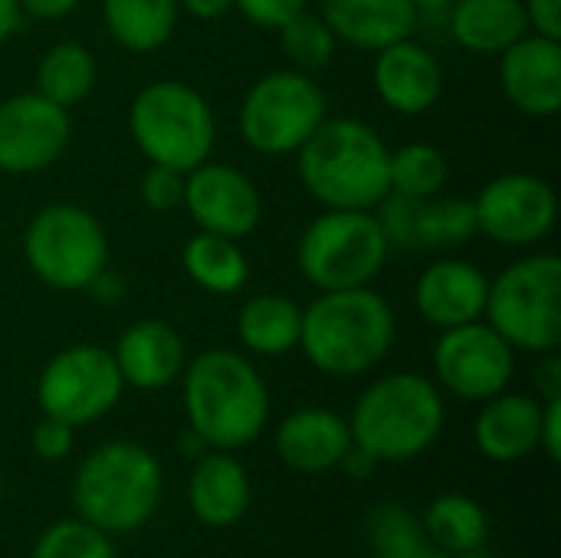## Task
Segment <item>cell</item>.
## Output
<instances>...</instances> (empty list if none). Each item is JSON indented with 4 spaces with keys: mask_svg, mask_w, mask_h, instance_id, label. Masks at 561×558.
<instances>
[{
    "mask_svg": "<svg viewBox=\"0 0 561 558\" xmlns=\"http://www.w3.org/2000/svg\"><path fill=\"white\" fill-rule=\"evenodd\" d=\"M184 414L207 451H240L263 434L270 391L240 352L210 349L184 368Z\"/></svg>",
    "mask_w": 561,
    "mask_h": 558,
    "instance_id": "6da1fadb",
    "label": "cell"
},
{
    "mask_svg": "<svg viewBox=\"0 0 561 558\" xmlns=\"http://www.w3.org/2000/svg\"><path fill=\"white\" fill-rule=\"evenodd\" d=\"M388 155L371 125L358 118H322L299 145V178L332 210H371L391 194Z\"/></svg>",
    "mask_w": 561,
    "mask_h": 558,
    "instance_id": "7a4b0ae2",
    "label": "cell"
},
{
    "mask_svg": "<svg viewBox=\"0 0 561 558\" xmlns=\"http://www.w3.org/2000/svg\"><path fill=\"white\" fill-rule=\"evenodd\" d=\"M394 342V312L385 296L368 286L322 293L302 309L299 345L306 358L332 375L355 378L371 372Z\"/></svg>",
    "mask_w": 561,
    "mask_h": 558,
    "instance_id": "3957f363",
    "label": "cell"
},
{
    "mask_svg": "<svg viewBox=\"0 0 561 558\" xmlns=\"http://www.w3.org/2000/svg\"><path fill=\"white\" fill-rule=\"evenodd\" d=\"M444 398L417 372H391L365 388L348 431L352 444L378 464H404L431 451L444 431Z\"/></svg>",
    "mask_w": 561,
    "mask_h": 558,
    "instance_id": "277c9868",
    "label": "cell"
},
{
    "mask_svg": "<svg viewBox=\"0 0 561 558\" xmlns=\"http://www.w3.org/2000/svg\"><path fill=\"white\" fill-rule=\"evenodd\" d=\"M164 490V470L151 451L131 441H112L95 447L72 477L76 516L89 526L125 536L141 529Z\"/></svg>",
    "mask_w": 561,
    "mask_h": 558,
    "instance_id": "5b68a950",
    "label": "cell"
},
{
    "mask_svg": "<svg viewBox=\"0 0 561 558\" xmlns=\"http://www.w3.org/2000/svg\"><path fill=\"white\" fill-rule=\"evenodd\" d=\"M128 132L151 164L187 174L210 158L217 125L201 92L184 82L161 79L131 99Z\"/></svg>",
    "mask_w": 561,
    "mask_h": 558,
    "instance_id": "8992f818",
    "label": "cell"
},
{
    "mask_svg": "<svg viewBox=\"0 0 561 558\" xmlns=\"http://www.w3.org/2000/svg\"><path fill=\"white\" fill-rule=\"evenodd\" d=\"M490 326L519 352H556L561 345V260L536 253L490 283Z\"/></svg>",
    "mask_w": 561,
    "mask_h": 558,
    "instance_id": "52a82bcc",
    "label": "cell"
},
{
    "mask_svg": "<svg viewBox=\"0 0 561 558\" xmlns=\"http://www.w3.org/2000/svg\"><path fill=\"white\" fill-rule=\"evenodd\" d=\"M388 237L371 210H332L319 214L296 250L302 276L322 289H355L368 286L388 260Z\"/></svg>",
    "mask_w": 561,
    "mask_h": 558,
    "instance_id": "ba28073f",
    "label": "cell"
},
{
    "mask_svg": "<svg viewBox=\"0 0 561 558\" xmlns=\"http://www.w3.org/2000/svg\"><path fill=\"white\" fill-rule=\"evenodd\" d=\"M26 266L53 289L79 293L105 273L108 240L102 224L79 204L43 207L23 237Z\"/></svg>",
    "mask_w": 561,
    "mask_h": 558,
    "instance_id": "9c48e42d",
    "label": "cell"
},
{
    "mask_svg": "<svg viewBox=\"0 0 561 558\" xmlns=\"http://www.w3.org/2000/svg\"><path fill=\"white\" fill-rule=\"evenodd\" d=\"M325 118V92L299 69L266 72L240 105V135L253 151L289 155Z\"/></svg>",
    "mask_w": 561,
    "mask_h": 558,
    "instance_id": "30bf717a",
    "label": "cell"
},
{
    "mask_svg": "<svg viewBox=\"0 0 561 558\" xmlns=\"http://www.w3.org/2000/svg\"><path fill=\"white\" fill-rule=\"evenodd\" d=\"M125 391L115 355L102 345H69L56 352L36 382V405L46 418L82 428L105 418Z\"/></svg>",
    "mask_w": 561,
    "mask_h": 558,
    "instance_id": "8fae6325",
    "label": "cell"
},
{
    "mask_svg": "<svg viewBox=\"0 0 561 558\" xmlns=\"http://www.w3.org/2000/svg\"><path fill=\"white\" fill-rule=\"evenodd\" d=\"M434 372L437 382L463 398V401H486L510 388L516 375V349L493 329L477 322H463L444 329L434 345Z\"/></svg>",
    "mask_w": 561,
    "mask_h": 558,
    "instance_id": "7c38bea8",
    "label": "cell"
},
{
    "mask_svg": "<svg viewBox=\"0 0 561 558\" xmlns=\"http://www.w3.org/2000/svg\"><path fill=\"white\" fill-rule=\"evenodd\" d=\"M477 227L503 247H529L552 234L559 197L536 174H500L473 201Z\"/></svg>",
    "mask_w": 561,
    "mask_h": 558,
    "instance_id": "4fadbf2b",
    "label": "cell"
},
{
    "mask_svg": "<svg viewBox=\"0 0 561 558\" xmlns=\"http://www.w3.org/2000/svg\"><path fill=\"white\" fill-rule=\"evenodd\" d=\"M69 112L39 92L0 102V171L33 174L49 168L69 145Z\"/></svg>",
    "mask_w": 561,
    "mask_h": 558,
    "instance_id": "5bb4252c",
    "label": "cell"
},
{
    "mask_svg": "<svg viewBox=\"0 0 561 558\" xmlns=\"http://www.w3.org/2000/svg\"><path fill=\"white\" fill-rule=\"evenodd\" d=\"M184 207L201 230L240 240L260 224L256 184L230 164H197L184 178Z\"/></svg>",
    "mask_w": 561,
    "mask_h": 558,
    "instance_id": "9a60e30c",
    "label": "cell"
},
{
    "mask_svg": "<svg viewBox=\"0 0 561 558\" xmlns=\"http://www.w3.org/2000/svg\"><path fill=\"white\" fill-rule=\"evenodd\" d=\"M500 82L506 99L533 118H552L561 109V39L523 36L500 53Z\"/></svg>",
    "mask_w": 561,
    "mask_h": 558,
    "instance_id": "2e32d148",
    "label": "cell"
},
{
    "mask_svg": "<svg viewBox=\"0 0 561 558\" xmlns=\"http://www.w3.org/2000/svg\"><path fill=\"white\" fill-rule=\"evenodd\" d=\"M375 53V89L388 109L401 115H421L440 99L444 72L427 46L404 36Z\"/></svg>",
    "mask_w": 561,
    "mask_h": 558,
    "instance_id": "e0dca14e",
    "label": "cell"
},
{
    "mask_svg": "<svg viewBox=\"0 0 561 558\" xmlns=\"http://www.w3.org/2000/svg\"><path fill=\"white\" fill-rule=\"evenodd\" d=\"M486 296H490V280L483 276V270H477L467 260L431 263L414 289L417 312L424 316V322L437 329H454L483 319Z\"/></svg>",
    "mask_w": 561,
    "mask_h": 558,
    "instance_id": "ac0fdd59",
    "label": "cell"
},
{
    "mask_svg": "<svg viewBox=\"0 0 561 558\" xmlns=\"http://www.w3.org/2000/svg\"><path fill=\"white\" fill-rule=\"evenodd\" d=\"M348 447V421L329 408H299L276 428V454L296 474L339 470Z\"/></svg>",
    "mask_w": 561,
    "mask_h": 558,
    "instance_id": "d6986e66",
    "label": "cell"
},
{
    "mask_svg": "<svg viewBox=\"0 0 561 558\" xmlns=\"http://www.w3.org/2000/svg\"><path fill=\"white\" fill-rule=\"evenodd\" d=\"M542 401L529 395H493L473 421V444L493 464H519L539 451Z\"/></svg>",
    "mask_w": 561,
    "mask_h": 558,
    "instance_id": "ffe728a7",
    "label": "cell"
},
{
    "mask_svg": "<svg viewBox=\"0 0 561 558\" xmlns=\"http://www.w3.org/2000/svg\"><path fill=\"white\" fill-rule=\"evenodd\" d=\"M250 477L247 467L230 451H207L187 480L191 513L210 529L237 526L250 510Z\"/></svg>",
    "mask_w": 561,
    "mask_h": 558,
    "instance_id": "44dd1931",
    "label": "cell"
},
{
    "mask_svg": "<svg viewBox=\"0 0 561 558\" xmlns=\"http://www.w3.org/2000/svg\"><path fill=\"white\" fill-rule=\"evenodd\" d=\"M112 355L122 382L138 391H161L184 372V342L161 319L128 326Z\"/></svg>",
    "mask_w": 561,
    "mask_h": 558,
    "instance_id": "7402d4cb",
    "label": "cell"
},
{
    "mask_svg": "<svg viewBox=\"0 0 561 558\" xmlns=\"http://www.w3.org/2000/svg\"><path fill=\"white\" fill-rule=\"evenodd\" d=\"M335 39L358 49H381L414 33L417 7L411 0H322L319 13Z\"/></svg>",
    "mask_w": 561,
    "mask_h": 558,
    "instance_id": "603a6c76",
    "label": "cell"
},
{
    "mask_svg": "<svg viewBox=\"0 0 561 558\" xmlns=\"http://www.w3.org/2000/svg\"><path fill=\"white\" fill-rule=\"evenodd\" d=\"M454 39L470 53H503L529 33L523 0H457L450 3Z\"/></svg>",
    "mask_w": 561,
    "mask_h": 558,
    "instance_id": "cb8c5ba5",
    "label": "cell"
},
{
    "mask_svg": "<svg viewBox=\"0 0 561 558\" xmlns=\"http://www.w3.org/2000/svg\"><path fill=\"white\" fill-rule=\"evenodd\" d=\"M302 309L286 296H253L237 316L240 342L256 355H286L299 345Z\"/></svg>",
    "mask_w": 561,
    "mask_h": 558,
    "instance_id": "d4e9b609",
    "label": "cell"
},
{
    "mask_svg": "<svg viewBox=\"0 0 561 558\" xmlns=\"http://www.w3.org/2000/svg\"><path fill=\"white\" fill-rule=\"evenodd\" d=\"M178 0H102V16L115 43L131 53L164 46L178 23Z\"/></svg>",
    "mask_w": 561,
    "mask_h": 558,
    "instance_id": "484cf974",
    "label": "cell"
},
{
    "mask_svg": "<svg viewBox=\"0 0 561 558\" xmlns=\"http://www.w3.org/2000/svg\"><path fill=\"white\" fill-rule=\"evenodd\" d=\"M427 539L444 553V556H460L470 549H483L490 539V516L483 503L463 493H444L437 497L424 520H421Z\"/></svg>",
    "mask_w": 561,
    "mask_h": 558,
    "instance_id": "4316f807",
    "label": "cell"
},
{
    "mask_svg": "<svg viewBox=\"0 0 561 558\" xmlns=\"http://www.w3.org/2000/svg\"><path fill=\"white\" fill-rule=\"evenodd\" d=\"M181 260H184L187 276L217 296H230V293L243 289V283L250 276V263H247L243 250L237 247V240L210 234V230L194 234L184 243Z\"/></svg>",
    "mask_w": 561,
    "mask_h": 558,
    "instance_id": "83f0119b",
    "label": "cell"
},
{
    "mask_svg": "<svg viewBox=\"0 0 561 558\" xmlns=\"http://www.w3.org/2000/svg\"><path fill=\"white\" fill-rule=\"evenodd\" d=\"M95 86V59L79 43H56L36 66V92L62 109L82 102Z\"/></svg>",
    "mask_w": 561,
    "mask_h": 558,
    "instance_id": "f1b7e54d",
    "label": "cell"
},
{
    "mask_svg": "<svg viewBox=\"0 0 561 558\" xmlns=\"http://www.w3.org/2000/svg\"><path fill=\"white\" fill-rule=\"evenodd\" d=\"M368 543L375 558H450L427 539L421 520L401 503H385L368 516Z\"/></svg>",
    "mask_w": 561,
    "mask_h": 558,
    "instance_id": "f546056e",
    "label": "cell"
},
{
    "mask_svg": "<svg viewBox=\"0 0 561 558\" xmlns=\"http://www.w3.org/2000/svg\"><path fill=\"white\" fill-rule=\"evenodd\" d=\"M447 184V158L434 145H404L388 155V187L398 197L427 201Z\"/></svg>",
    "mask_w": 561,
    "mask_h": 558,
    "instance_id": "4dcf8cb0",
    "label": "cell"
},
{
    "mask_svg": "<svg viewBox=\"0 0 561 558\" xmlns=\"http://www.w3.org/2000/svg\"><path fill=\"white\" fill-rule=\"evenodd\" d=\"M473 201H417L414 207V247H460L477 234Z\"/></svg>",
    "mask_w": 561,
    "mask_h": 558,
    "instance_id": "1f68e13d",
    "label": "cell"
},
{
    "mask_svg": "<svg viewBox=\"0 0 561 558\" xmlns=\"http://www.w3.org/2000/svg\"><path fill=\"white\" fill-rule=\"evenodd\" d=\"M30 558H118L108 533L89 526L85 520H62L39 533Z\"/></svg>",
    "mask_w": 561,
    "mask_h": 558,
    "instance_id": "d6a6232c",
    "label": "cell"
},
{
    "mask_svg": "<svg viewBox=\"0 0 561 558\" xmlns=\"http://www.w3.org/2000/svg\"><path fill=\"white\" fill-rule=\"evenodd\" d=\"M279 39H283V53L296 62L299 72L322 69V66L332 62L335 33L329 30V23L319 13L299 10L296 16H289L279 26Z\"/></svg>",
    "mask_w": 561,
    "mask_h": 558,
    "instance_id": "836d02e7",
    "label": "cell"
},
{
    "mask_svg": "<svg viewBox=\"0 0 561 558\" xmlns=\"http://www.w3.org/2000/svg\"><path fill=\"white\" fill-rule=\"evenodd\" d=\"M141 201L158 214L181 207L184 204V171L151 164L148 174L141 178Z\"/></svg>",
    "mask_w": 561,
    "mask_h": 558,
    "instance_id": "e575fe53",
    "label": "cell"
},
{
    "mask_svg": "<svg viewBox=\"0 0 561 558\" xmlns=\"http://www.w3.org/2000/svg\"><path fill=\"white\" fill-rule=\"evenodd\" d=\"M72 444H76V428L72 424H62L56 418H46L33 428V437H30V447L39 460L46 464H56V460H66L72 454Z\"/></svg>",
    "mask_w": 561,
    "mask_h": 558,
    "instance_id": "d590c367",
    "label": "cell"
},
{
    "mask_svg": "<svg viewBox=\"0 0 561 558\" xmlns=\"http://www.w3.org/2000/svg\"><path fill=\"white\" fill-rule=\"evenodd\" d=\"M233 7L256 26L279 30L289 16L306 10V0H233Z\"/></svg>",
    "mask_w": 561,
    "mask_h": 558,
    "instance_id": "8d00e7d4",
    "label": "cell"
},
{
    "mask_svg": "<svg viewBox=\"0 0 561 558\" xmlns=\"http://www.w3.org/2000/svg\"><path fill=\"white\" fill-rule=\"evenodd\" d=\"M539 451L552 464L561 460V398H546L542 401V424H539Z\"/></svg>",
    "mask_w": 561,
    "mask_h": 558,
    "instance_id": "74e56055",
    "label": "cell"
},
{
    "mask_svg": "<svg viewBox=\"0 0 561 558\" xmlns=\"http://www.w3.org/2000/svg\"><path fill=\"white\" fill-rule=\"evenodd\" d=\"M523 7H526L529 26L539 36L561 39V0H526Z\"/></svg>",
    "mask_w": 561,
    "mask_h": 558,
    "instance_id": "f35d334b",
    "label": "cell"
},
{
    "mask_svg": "<svg viewBox=\"0 0 561 558\" xmlns=\"http://www.w3.org/2000/svg\"><path fill=\"white\" fill-rule=\"evenodd\" d=\"M536 388H539V395H542V401L546 398H561V358H559V349L556 352H546L542 355V362H539V368H536Z\"/></svg>",
    "mask_w": 561,
    "mask_h": 558,
    "instance_id": "ab89813d",
    "label": "cell"
},
{
    "mask_svg": "<svg viewBox=\"0 0 561 558\" xmlns=\"http://www.w3.org/2000/svg\"><path fill=\"white\" fill-rule=\"evenodd\" d=\"M79 0H20V10L36 20H59L76 10Z\"/></svg>",
    "mask_w": 561,
    "mask_h": 558,
    "instance_id": "60d3db41",
    "label": "cell"
},
{
    "mask_svg": "<svg viewBox=\"0 0 561 558\" xmlns=\"http://www.w3.org/2000/svg\"><path fill=\"white\" fill-rule=\"evenodd\" d=\"M339 470H345L348 477H355V480H365V477H371L375 470H378V460L371 457V454H365L362 447H348V454L342 457V464H339Z\"/></svg>",
    "mask_w": 561,
    "mask_h": 558,
    "instance_id": "b9f144b4",
    "label": "cell"
},
{
    "mask_svg": "<svg viewBox=\"0 0 561 558\" xmlns=\"http://www.w3.org/2000/svg\"><path fill=\"white\" fill-rule=\"evenodd\" d=\"M178 7H184L197 20H214V16H224L233 7V0H178Z\"/></svg>",
    "mask_w": 561,
    "mask_h": 558,
    "instance_id": "7bdbcfd3",
    "label": "cell"
},
{
    "mask_svg": "<svg viewBox=\"0 0 561 558\" xmlns=\"http://www.w3.org/2000/svg\"><path fill=\"white\" fill-rule=\"evenodd\" d=\"M20 0H0V43L20 26Z\"/></svg>",
    "mask_w": 561,
    "mask_h": 558,
    "instance_id": "ee69618b",
    "label": "cell"
},
{
    "mask_svg": "<svg viewBox=\"0 0 561 558\" xmlns=\"http://www.w3.org/2000/svg\"><path fill=\"white\" fill-rule=\"evenodd\" d=\"M411 3L417 7V13H421V10H431V13H440V10H447V7H450L454 0H411Z\"/></svg>",
    "mask_w": 561,
    "mask_h": 558,
    "instance_id": "f6af8a7d",
    "label": "cell"
},
{
    "mask_svg": "<svg viewBox=\"0 0 561 558\" xmlns=\"http://www.w3.org/2000/svg\"><path fill=\"white\" fill-rule=\"evenodd\" d=\"M450 558H496L493 553H486V546L483 549H470V553H460V556H450Z\"/></svg>",
    "mask_w": 561,
    "mask_h": 558,
    "instance_id": "bcb514c9",
    "label": "cell"
},
{
    "mask_svg": "<svg viewBox=\"0 0 561 558\" xmlns=\"http://www.w3.org/2000/svg\"><path fill=\"white\" fill-rule=\"evenodd\" d=\"M0 500H3V474H0Z\"/></svg>",
    "mask_w": 561,
    "mask_h": 558,
    "instance_id": "7dc6e473",
    "label": "cell"
}]
</instances>
